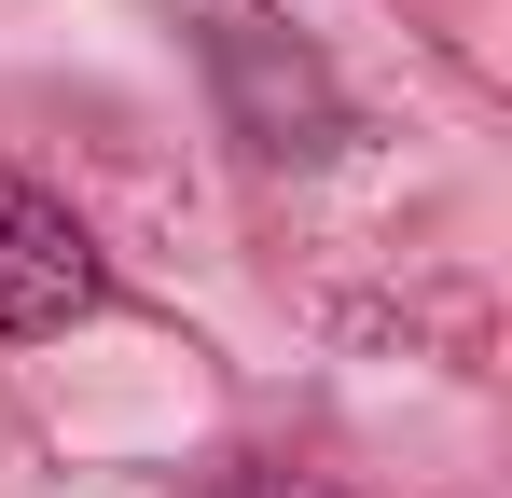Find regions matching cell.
Listing matches in <instances>:
<instances>
[{
    "instance_id": "cell-1",
    "label": "cell",
    "mask_w": 512,
    "mask_h": 498,
    "mask_svg": "<svg viewBox=\"0 0 512 498\" xmlns=\"http://www.w3.org/2000/svg\"><path fill=\"white\" fill-rule=\"evenodd\" d=\"M84 305H97V236L42 180L0 166V332H70Z\"/></svg>"
}]
</instances>
